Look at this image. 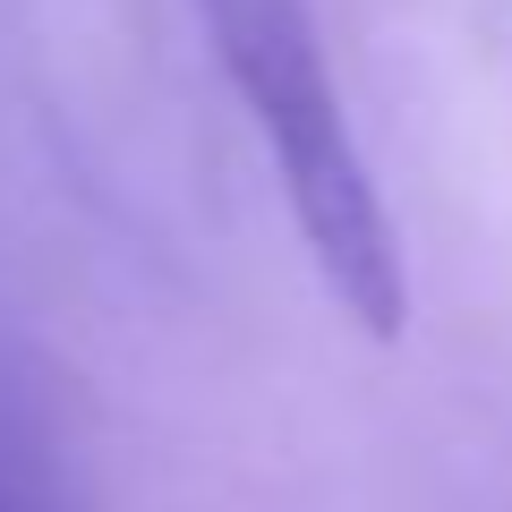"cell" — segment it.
<instances>
[{"mask_svg":"<svg viewBox=\"0 0 512 512\" xmlns=\"http://www.w3.org/2000/svg\"><path fill=\"white\" fill-rule=\"evenodd\" d=\"M0 512H9V504H0Z\"/></svg>","mask_w":512,"mask_h":512,"instance_id":"obj_2","label":"cell"},{"mask_svg":"<svg viewBox=\"0 0 512 512\" xmlns=\"http://www.w3.org/2000/svg\"><path fill=\"white\" fill-rule=\"evenodd\" d=\"M214 43H222V69H231L265 154H274V180L291 197V222L308 239L325 291L367 333H402L410 316L402 231L384 214V188L367 171V146L342 111V86L325 69L308 9L299 0H222Z\"/></svg>","mask_w":512,"mask_h":512,"instance_id":"obj_1","label":"cell"}]
</instances>
